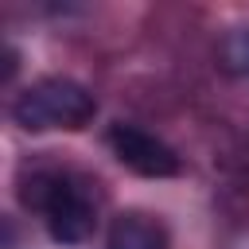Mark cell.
<instances>
[{"label": "cell", "mask_w": 249, "mask_h": 249, "mask_svg": "<svg viewBox=\"0 0 249 249\" xmlns=\"http://www.w3.org/2000/svg\"><path fill=\"white\" fill-rule=\"evenodd\" d=\"M23 202L43 214L47 233L58 245H82L97 226V198L89 187L66 171H39L23 183Z\"/></svg>", "instance_id": "6da1fadb"}, {"label": "cell", "mask_w": 249, "mask_h": 249, "mask_svg": "<svg viewBox=\"0 0 249 249\" xmlns=\"http://www.w3.org/2000/svg\"><path fill=\"white\" fill-rule=\"evenodd\" d=\"M97 117V97L74 78H39L12 101V121L23 132H78Z\"/></svg>", "instance_id": "7a4b0ae2"}, {"label": "cell", "mask_w": 249, "mask_h": 249, "mask_svg": "<svg viewBox=\"0 0 249 249\" xmlns=\"http://www.w3.org/2000/svg\"><path fill=\"white\" fill-rule=\"evenodd\" d=\"M105 144H109V152L117 156L121 167H128L144 179H171V175L183 171V160L175 156V148L163 144L160 136L136 128V124H124V121L109 124Z\"/></svg>", "instance_id": "3957f363"}, {"label": "cell", "mask_w": 249, "mask_h": 249, "mask_svg": "<svg viewBox=\"0 0 249 249\" xmlns=\"http://www.w3.org/2000/svg\"><path fill=\"white\" fill-rule=\"evenodd\" d=\"M105 249H171V233L148 210H121L109 222Z\"/></svg>", "instance_id": "277c9868"}, {"label": "cell", "mask_w": 249, "mask_h": 249, "mask_svg": "<svg viewBox=\"0 0 249 249\" xmlns=\"http://www.w3.org/2000/svg\"><path fill=\"white\" fill-rule=\"evenodd\" d=\"M222 66L230 74H249V27H233L222 39Z\"/></svg>", "instance_id": "5b68a950"}]
</instances>
